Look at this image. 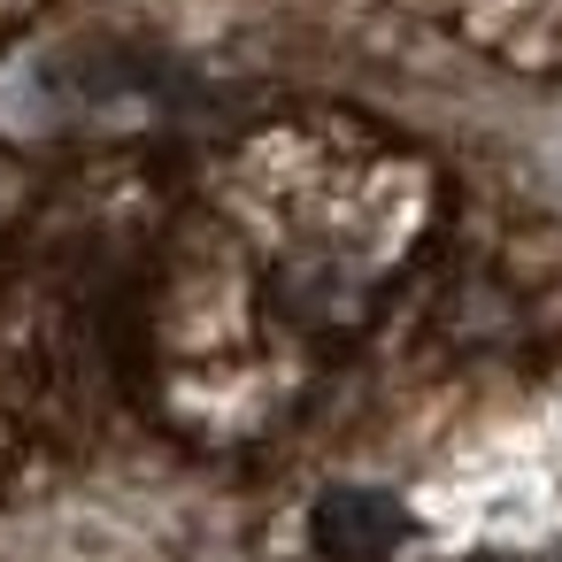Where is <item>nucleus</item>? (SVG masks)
Wrapping results in <instances>:
<instances>
[{"label": "nucleus", "instance_id": "f257e3e1", "mask_svg": "<svg viewBox=\"0 0 562 562\" xmlns=\"http://www.w3.org/2000/svg\"><path fill=\"white\" fill-rule=\"evenodd\" d=\"M408 539V508L378 485H331L316 501V554L324 562H393Z\"/></svg>", "mask_w": 562, "mask_h": 562}]
</instances>
